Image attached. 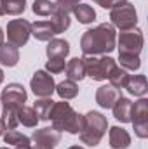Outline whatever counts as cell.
<instances>
[{
  "instance_id": "6da1fadb",
  "label": "cell",
  "mask_w": 148,
  "mask_h": 149,
  "mask_svg": "<svg viewBox=\"0 0 148 149\" xmlns=\"http://www.w3.org/2000/svg\"><path fill=\"white\" fill-rule=\"evenodd\" d=\"M117 43V31L110 23H101L96 28L87 30L80 38V49L84 56L110 54Z\"/></svg>"
},
{
  "instance_id": "7a4b0ae2",
  "label": "cell",
  "mask_w": 148,
  "mask_h": 149,
  "mask_svg": "<svg viewBox=\"0 0 148 149\" xmlns=\"http://www.w3.org/2000/svg\"><path fill=\"white\" fill-rule=\"evenodd\" d=\"M26 99H28V94L21 83H9L2 90V94H0V106H2L0 118L4 120L7 130H14L19 125L18 111H19V108L25 106Z\"/></svg>"
},
{
  "instance_id": "3957f363",
  "label": "cell",
  "mask_w": 148,
  "mask_h": 149,
  "mask_svg": "<svg viewBox=\"0 0 148 149\" xmlns=\"http://www.w3.org/2000/svg\"><path fill=\"white\" fill-rule=\"evenodd\" d=\"M49 120L52 121V128H56L58 132H68L72 135L80 134L84 125V114L77 113L70 106V102H65V101L52 104Z\"/></svg>"
},
{
  "instance_id": "277c9868",
  "label": "cell",
  "mask_w": 148,
  "mask_h": 149,
  "mask_svg": "<svg viewBox=\"0 0 148 149\" xmlns=\"http://www.w3.org/2000/svg\"><path fill=\"white\" fill-rule=\"evenodd\" d=\"M108 128V121L106 116H103L98 111H89L87 114H84V125L80 130V141L91 148L98 146L99 141L103 139V135L106 134Z\"/></svg>"
},
{
  "instance_id": "5b68a950",
  "label": "cell",
  "mask_w": 148,
  "mask_h": 149,
  "mask_svg": "<svg viewBox=\"0 0 148 149\" xmlns=\"http://www.w3.org/2000/svg\"><path fill=\"white\" fill-rule=\"evenodd\" d=\"M82 61H84V66H85V76H91L96 81L108 80L113 68L117 66L115 59H111L108 56H101V57H98V56H84Z\"/></svg>"
},
{
  "instance_id": "8992f818",
  "label": "cell",
  "mask_w": 148,
  "mask_h": 149,
  "mask_svg": "<svg viewBox=\"0 0 148 149\" xmlns=\"http://www.w3.org/2000/svg\"><path fill=\"white\" fill-rule=\"evenodd\" d=\"M110 19H111V26L113 28H118L120 31H127V30L136 28V24H138V12H136L132 3L125 2L124 5H120L117 9H111Z\"/></svg>"
},
{
  "instance_id": "52a82bcc",
  "label": "cell",
  "mask_w": 148,
  "mask_h": 149,
  "mask_svg": "<svg viewBox=\"0 0 148 149\" xmlns=\"http://www.w3.org/2000/svg\"><path fill=\"white\" fill-rule=\"evenodd\" d=\"M131 123L134 127V134L140 139H147L148 137V99L141 97L140 101L132 102Z\"/></svg>"
},
{
  "instance_id": "ba28073f",
  "label": "cell",
  "mask_w": 148,
  "mask_h": 149,
  "mask_svg": "<svg viewBox=\"0 0 148 149\" xmlns=\"http://www.w3.org/2000/svg\"><path fill=\"white\" fill-rule=\"evenodd\" d=\"M143 31L138 28L127 30V31H120L118 37V54H132V56H140L141 49H143Z\"/></svg>"
},
{
  "instance_id": "9c48e42d",
  "label": "cell",
  "mask_w": 148,
  "mask_h": 149,
  "mask_svg": "<svg viewBox=\"0 0 148 149\" xmlns=\"http://www.w3.org/2000/svg\"><path fill=\"white\" fill-rule=\"evenodd\" d=\"M32 35V23L26 19H12L7 23V38L9 43L14 47H23L28 43V38Z\"/></svg>"
},
{
  "instance_id": "30bf717a",
  "label": "cell",
  "mask_w": 148,
  "mask_h": 149,
  "mask_svg": "<svg viewBox=\"0 0 148 149\" xmlns=\"http://www.w3.org/2000/svg\"><path fill=\"white\" fill-rule=\"evenodd\" d=\"M30 87H32V92L37 97H51L54 94V90H56L54 78L44 70L35 71V74L30 80Z\"/></svg>"
},
{
  "instance_id": "8fae6325",
  "label": "cell",
  "mask_w": 148,
  "mask_h": 149,
  "mask_svg": "<svg viewBox=\"0 0 148 149\" xmlns=\"http://www.w3.org/2000/svg\"><path fill=\"white\" fill-rule=\"evenodd\" d=\"M32 141L35 142V149H54L61 142V132H58L52 127H45V128H38L33 132Z\"/></svg>"
},
{
  "instance_id": "7c38bea8",
  "label": "cell",
  "mask_w": 148,
  "mask_h": 149,
  "mask_svg": "<svg viewBox=\"0 0 148 149\" xmlns=\"http://www.w3.org/2000/svg\"><path fill=\"white\" fill-rule=\"evenodd\" d=\"M118 97H120V90L111 87V85H103V87H99L96 90V102L105 109H110L117 102Z\"/></svg>"
},
{
  "instance_id": "4fadbf2b",
  "label": "cell",
  "mask_w": 148,
  "mask_h": 149,
  "mask_svg": "<svg viewBox=\"0 0 148 149\" xmlns=\"http://www.w3.org/2000/svg\"><path fill=\"white\" fill-rule=\"evenodd\" d=\"M115 120H118L120 123H131V111H132V101L127 97H118L117 102L111 106Z\"/></svg>"
},
{
  "instance_id": "5bb4252c",
  "label": "cell",
  "mask_w": 148,
  "mask_h": 149,
  "mask_svg": "<svg viewBox=\"0 0 148 149\" xmlns=\"http://www.w3.org/2000/svg\"><path fill=\"white\" fill-rule=\"evenodd\" d=\"M124 88L136 97H145V94L148 92L147 76L145 74H129V80Z\"/></svg>"
},
{
  "instance_id": "9a60e30c",
  "label": "cell",
  "mask_w": 148,
  "mask_h": 149,
  "mask_svg": "<svg viewBox=\"0 0 148 149\" xmlns=\"http://www.w3.org/2000/svg\"><path fill=\"white\" fill-rule=\"evenodd\" d=\"M4 141H5V144L12 146L14 149H35L33 144H32V139L26 137V135H23L16 128L14 130H7L4 134Z\"/></svg>"
},
{
  "instance_id": "2e32d148",
  "label": "cell",
  "mask_w": 148,
  "mask_h": 149,
  "mask_svg": "<svg viewBox=\"0 0 148 149\" xmlns=\"http://www.w3.org/2000/svg\"><path fill=\"white\" fill-rule=\"evenodd\" d=\"M19 63V49L12 43H2L0 45V64L5 68H14Z\"/></svg>"
},
{
  "instance_id": "e0dca14e",
  "label": "cell",
  "mask_w": 148,
  "mask_h": 149,
  "mask_svg": "<svg viewBox=\"0 0 148 149\" xmlns=\"http://www.w3.org/2000/svg\"><path fill=\"white\" fill-rule=\"evenodd\" d=\"M51 24L54 28V33H65L68 28H70V12H66L65 9L58 7L56 5V10L51 14Z\"/></svg>"
},
{
  "instance_id": "ac0fdd59",
  "label": "cell",
  "mask_w": 148,
  "mask_h": 149,
  "mask_svg": "<svg viewBox=\"0 0 148 149\" xmlns=\"http://www.w3.org/2000/svg\"><path fill=\"white\" fill-rule=\"evenodd\" d=\"M45 54H47L49 59H51V57H63V59H65V57L70 54V43H68L66 40H63V38H52V40H49V43H47Z\"/></svg>"
},
{
  "instance_id": "d6986e66",
  "label": "cell",
  "mask_w": 148,
  "mask_h": 149,
  "mask_svg": "<svg viewBox=\"0 0 148 149\" xmlns=\"http://www.w3.org/2000/svg\"><path fill=\"white\" fill-rule=\"evenodd\" d=\"M131 144V135L122 127H111L110 128V146L113 149H125Z\"/></svg>"
},
{
  "instance_id": "ffe728a7",
  "label": "cell",
  "mask_w": 148,
  "mask_h": 149,
  "mask_svg": "<svg viewBox=\"0 0 148 149\" xmlns=\"http://www.w3.org/2000/svg\"><path fill=\"white\" fill-rule=\"evenodd\" d=\"M32 35L40 40V42H49L54 38V28L51 24V21H35L32 24Z\"/></svg>"
},
{
  "instance_id": "44dd1931",
  "label": "cell",
  "mask_w": 148,
  "mask_h": 149,
  "mask_svg": "<svg viewBox=\"0 0 148 149\" xmlns=\"http://www.w3.org/2000/svg\"><path fill=\"white\" fill-rule=\"evenodd\" d=\"M65 70H66L68 80H72V81H80V80L85 78V66H84L82 57H73V59H70Z\"/></svg>"
},
{
  "instance_id": "7402d4cb",
  "label": "cell",
  "mask_w": 148,
  "mask_h": 149,
  "mask_svg": "<svg viewBox=\"0 0 148 149\" xmlns=\"http://www.w3.org/2000/svg\"><path fill=\"white\" fill-rule=\"evenodd\" d=\"M63 101H70V99H75L78 95V85L77 81H72V80H65L61 83L56 85V90H54Z\"/></svg>"
},
{
  "instance_id": "603a6c76",
  "label": "cell",
  "mask_w": 148,
  "mask_h": 149,
  "mask_svg": "<svg viewBox=\"0 0 148 149\" xmlns=\"http://www.w3.org/2000/svg\"><path fill=\"white\" fill-rule=\"evenodd\" d=\"M72 12H73L75 17L78 19V23H82V24H91V23L96 19L94 9H92L91 5H87V3H78V5H75Z\"/></svg>"
},
{
  "instance_id": "cb8c5ba5",
  "label": "cell",
  "mask_w": 148,
  "mask_h": 149,
  "mask_svg": "<svg viewBox=\"0 0 148 149\" xmlns=\"http://www.w3.org/2000/svg\"><path fill=\"white\" fill-rule=\"evenodd\" d=\"M54 101L51 97H40L35 101L33 104V111L37 114L38 121H47L49 120V113H51V108H52Z\"/></svg>"
},
{
  "instance_id": "d4e9b609",
  "label": "cell",
  "mask_w": 148,
  "mask_h": 149,
  "mask_svg": "<svg viewBox=\"0 0 148 149\" xmlns=\"http://www.w3.org/2000/svg\"><path fill=\"white\" fill-rule=\"evenodd\" d=\"M18 121H19V125H23V127L33 128V127H37L38 118H37V114H35V111H33V108L23 106V108H19V111H18Z\"/></svg>"
},
{
  "instance_id": "484cf974",
  "label": "cell",
  "mask_w": 148,
  "mask_h": 149,
  "mask_svg": "<svg viewBox=\"0 0 148 149\" xmlns=\"http://www.w3.org/2000/svg\"><path fill=\"white\" fill-rule=\"evenodd\" d=\"M127 80H129V73H127V70L118 68V66H115V68H113V71L110 73V76H108L110 85H111V87H115V88H118V90L125 87Z\"/></svg>"
},
{
  "instance_id": "4316f807",
  "label": "cell",
  "mask_w": 148,
  "mask_h": 149,
  "mask_svg": "<svg viewBox=\"0 0 148 149\" xmlns=\"http://www.w3.org/2000/svg\"><path fill=\"white\" fill-rule=\"evenodd\" d=\"M2 9H4V14L19 16L26 9V0H2Z\"/></svg>"
},
{
  "instance_id": "83f0119b",
  "label": "cell",
  "mask_w": 148,
  "mask_h": 149,
  "mask_svg": "<svg viewBox=\"0 0 148 149\" xmlns=\"http://www.w3.org/2000/svg\"><path fill=\"white\" fill-rule=\"evenodd\" d=\"M118 63H120V68L127 71H138L141 68L140 56H132V54H118Z\"/></svg>"
},
{
  "instance_id": "f1b7e54d",
  "label": "cell",
  "mask_w": 148,
  "mask_h": 149,
  "mask_svg": "<svg viewBox=\"0 0 148 149\" xmlns=\"http://www.w3.org/2000/svg\"><path fill=\"white\" fill-rule=\"evenodd\" d=\"M32 10L37 16H51L56 10V3L51 0H35L32 5Z\"/></svg>"
},
{
  "instance_id": "f546056e",
  "label": "cell",
  "mask_w": 148,
  "mask_h": 149,
  "mask_svg": "<svg viewBox=\"0 0 148 149\" xmlns=\"http://www.w3.org/2000/svg\"><path fill=\"white\" fill-rule=\"evenodd\" d=\"M66 68V61L63 57H51L47 63H45V70L51 71L52 74H58V73H63Z\"/></svg>"
},
{
  "instance_id": "4dcf8cb0",
  "label": "cell",
  "mask_w": 148,
  "mask_h": 149,
  "mask_svg": "<svg viewBox=\"0 0 148 149\" xmlns=\"http://www.w3.org/2000/svg\"><path fill=\"white\" fill-rule=\"evenodd\" d=\"M78 2L80 0H56V5L61 7V9H65L66 12H72L75 5H78Z\"/></svg>"
},
{
  "instance_id": "1f68e13d",
  "label": "cell",
  "mask_w": 148,
  "mask_h": 149,
  "mask_svg": "<svg viewBox=\"0 0 148 149\" xmlns=\"http://www.w3.org/2000/svg\"><path fill=\"white\" fill-rule=\"evenodd\" d=\"M127 0H103V3H101V7L103 9H117V7H120V5H124Z\"/></svg>"
},
{
  "instance_id": "d6a6232c",
  "label": "cell",
  "mask_w": 148,
  "mask_h": 149,
  "mask_svg": "<svg viewBox=\"0 0 148 149\" xmlns=\"http://www.w3.org/2000/svg\"><path fill=\"white\" fill-rule=\"evenodd\" d=\"M0 108H2V106H0ZM5 132H7V127H5V123H4V120L0 118V135H4Z\"/></svg>"
},
{
  "instance_id": "836d02e7",
  "label": "cell",
  "mask_w": 148,
  "mask_h": 149,
  "mask_svg": "<svg viewBox=\"0 0 148 149\" xmlns=\"http://www.w3.org/2000/svg\"><path fill=\"white\" fill-rule=\"evenodd\" d=\"M4 43V31H2V28H0V45Z\"/></svg>"
},
{
  "instance_id": "e575fe53",
  "label": "cell",
  "mask_w": 148,
  "mask_h": 149,
  "mask_svg": "<svg viewBox=\"0 0 148 149\" xmlns=\"http://www.w3.org/2000/svg\"><path fill=\"white\" fill-rule=\"evenodd\" d=\"M2 81H4V71L0 70V83H2Z\"/></svg>"
},
{
  "instance_id": "d590c367",
  "label": "cell",
  "mask_w": 148,
  "mask_h": 149,
  "mask_svg": "<svg viewBox=\"0 0 148 149\" xmlns=\"http://www.w3.org/2000/svg\"><path fill=\"white\" fill-rule=\"evenodd\" d=\"M68 149H84V148H80V146H72V148H68Z\"/></svg>"
},
{
  "instance_id": "8d00e7d4",
  "label": "cell",
  "mask_w": 148,
  "mask_h": 149,
  "mask_svg": "<svg viewBox=\"0 0 148 149\" xmlns=\"http://www.w3.org/2000/svg\"><path fill=\"white\" fill-rule=\"evenodd\" d=\"M0 16H4V9H2V2H0Z\"/></svg>"
},
{
  "instance_id": "74e56055",
  "label": "cell",
  "mask_w": 148,
  "mask_h": 149,
  "mask_svg": "<svg viewBox=\"0 0 148 149\" xmlns=\"http://www.w3.org/2000/svg\"><path fill=\"white\" fill-rule=\"evenodd\" d=\"M92 2H96L98 5H101V3H103V0H92Z\"/></svg>"
},
{
  "instance_id": "f35d334b",
  "label": "cell",
  "mask_w": 148,
  "mask_h": 149,
  "mask_svg": "<svg viewBox=\"0 0 148 149\" xmlns=\"http://www.w3.org/2000/svg\"><path fill=\"white\" fill-rule=\"evenodd\" d=\"M0 149H14V148H0Z\"/></svg>"
},
{
  "instance_id": "ab89813d",
  "label": "cell",
  "mask_w": 148,
  "mask_h": 149,
  "mask_svg": "<svg viewBox=\"0 0 148 149\" xmlns=\"http://www.w3.org/2000/svg\"><path fill=\"white\" fill-rule=\"evenodd\" d=\"M0 2H2V0H0Z\"/></svg>"
}]
</instances>
